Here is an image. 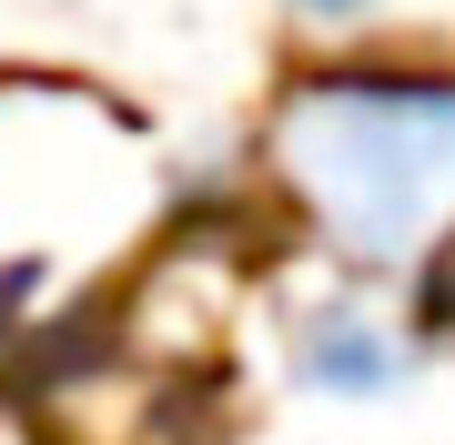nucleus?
<instances>
[{
  "label": "nucleus",
  "mask_w": 455,
  "mask_h": 445,
  "mask_svg": "<svg viewBox=\"0 0 455 445\" xmlns=\"http://www.w3.org/2000/svg\"><path fill=\"white\" fill-rule=\"evenodd\" d=\"M263 172L355 274L455 243V61H314L263 122Z\"/></svg>",
  "instance_id": "nucleus-1"
},
{
  "label": "nucleus",
  "mask_w": 455,
  "mask_h": 445,
  "mask_svg": "<svg viewBox=\"0 0 455 445\" xmlns=\"http://www.w3.org/2000/svg\"><path fill=\"white\" fill-rule=\"evenodd\" d=\"M395 0H283V20H304V31H324V41H344V31H374Z\"/></svg>",
  "instance_id": "nucleus-3"
},
{
  "label": "nucleus",
  "mask_w": 455,
  "mask_h": 445,
  "mask_svg": "<svg viewBox=\"0 0 455 445\" xmlns=\"http://www.w3.org/2000/svg\"><path fill=\"white\" fill-rule=\"evenodd\" d=\"M293 385L324 395V405H385V395L415 385V334L364 294L304 304V324H293Z\"/></svg>",
  "instance_id": "nucleus-2"
}]
</instances>
